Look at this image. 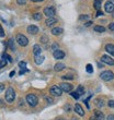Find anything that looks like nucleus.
<instances>
[{"instance_id": "nucleus-1", "label": "nucleus", "mask_w": 114, "mask_h": 120, "mask_svg": "<svg viewBox=\"0 0 114 120\" xmlns=\"http://www.w3.org/2000/svg\"><path fill=\"white\" fill-rule=\"evenodd\" d=\"M6 101H8V103H13V101L16 99V91L12 89V87H8L6 91Z\"/></svg>"}, {"instance_id": "nucleus-2", "label": "nucleus", "mask_w": 114, "mask_h": 120, "mask_svg": "<svg viewBox=\"0 0 114 120\" xmlns=\"http://www.w3.org/2000/svg\"><path fill=\"white\" fill-rule=\"evenodd\" d=\"M25 99H26V103L28 104V106H31V107H35L38 103V98L35 94H28Z\"/></svg>"}, {"instance_id": "nucleus-3", "label": "nucleus", "mask_w": 114, "mask_h": 120, "mask_svg": "<svg viewBox=\"0 0 114 120\" xmlns=\"http://www.w3.org/2000/svg\"><path fill=\"white\" fill-rule=\"evenodd\" d=\"M100 78H101V80L105 81V82H110V81H112V80L114 79V73L112 72V71H109V70H106V71H103V72H101V74H100Z\"/></svg>"}, {"instance_id": "nucleus-4", "label": "nucleus", "mask_w": 114, "mask_h": 120, "mask_svg": "<svg viewBox=\"0 0 114 120\" xmlns=\"http://www.w3.org/2000/svg\"><path fill=\"white\" fill-rule=\"evenodd\" d=\"M16 41H18V44L22 47H25L26 45L28 44V39L26 38V36H24L23 34H18L16 37Z\"/></svg>"}, {"instance_id": "nucleus-5", "label": "nucleus", "mask_w": 114, "mask_h": 120, "mask_svg": "<svg viewBox=\"0 0 114 120\" xmlns=\"http://www.w3.org/2000/svg\"><path fill=\"white\" fill-rule=\"evenodd\" d=\"M44 14L47 18H55V14H56V9L54 7H46L44 9Z\"/></svg>"}, {"instance_id": "nucleus-6", "label": "nucleus", "mask_w": 114, "mask_h": 120, "mask_svg": "<svg viewBox=\"0 0 114 120\" xmlns=\"http://www.w3.org/2000/svg\"><path fill=\"white\" fill-rule=\"evenodd\" d=\"M59 87L61 89L63 92H66V93H70L73 91V85L70 83H67V82H63L59 84Z\"/></svg>"}, {"instance_id": "nucleus-7", "label": "nucleus", "mask_w": 114, "mask_h": 120, "mask_svg": "<svg viewBox=\"0 0 114 120\" xmlns=\"http://www.w3.org/2000/svg\"><path fill=\"white\" fill-rule=\"evenodd\" d=\"M49 93H51L53 96H60V95L63 94V91H61V89H60L59 86L54 85V86H52V87H51Z\"/></svg>"}, {"instance_id": "nucleus-8", "label": "nucleus", "mask_w": 114, "mask_h": 120, "mask_svg": "<svg viewBox=\"0 0 114 120\" xmlns=\"http://www.w3.org/2000/svg\"><path fill=\"white\" fill-rule=\"evenodd\" d=\"M101 61L103 63H106V64H109V66H114V60L112 57H110V56H108V55H103L101 57Z\"/></svg>"}, {"instance_id": "nucleus-9", "label": "nucleus", "mask_w": 114, "mask_h": 120, "mask_svg": "<svg viewBox=\"0 0 114 120\" xmlns=\"http://www.w3.org/2000/svg\"><path fill=\"white\" fill-rule=\"evenodd\" d=\"M104 9H105V12L108 13H112L114 11V4L113 2H111L110 0L105 2V6H104Z\"/></svg>"}, {"instance_id": "nucleus-10", "label": "nucleus", "mask_w": 114, "mask_h": 120, "mask_svg": "<svg viewBox=\"0 0 114 120\" xmlns=\"http://www.w3.org/2000/svg\"><path fill=\"white\" fill-rule=\"evenodd\" d=\"M53 56H54L55 59H63L65 57V52L63 50H59V49H57L56 51L53 52Z\"/></svg>"}, {"instance_id": "nucleus-11", "label": "nucleus", "mask_w": 114, "mask_h": 120, "mask_svg": "<svg viewBox=\"0 0 114 120\" xmlns=\"http://www.w3.org/2000/svg\"><path fill=\"white\" fill-rule=\"evenodd\" d=\"M38 27L36 25H30V26H28V33H30V34H33V35H35V34H37L38 33Z\"/></svg>"}, {"instance_id": "nucleus-12", "label": "nucleus", "mask_w": 114, "mask_h": 120, "mask_svg": "<svg viewBox=\"0 0 114 120\" xmlns=\"http://www.w3.org/2000/svg\"><path fill=\"white\" fill-rule=\"evenodd\" d=\"M33 54H34L35 57H36V56H40V55L42 54V48L40 47V45H34V46H33Z\"/></svg>"}, {"instance_id": "nucleus-13", "label": "nucleus", "mask_w": 114, "mask_h": 120, "mask_svg": "<svg viewBox=\"0 0 114 120\" xmlns=\"http://www.w3.org/2000/svg\"><path fill=\"white\" fill-rule=\"evenodd\" d=\"M75 111H76V112L79 115V116H85V111H83L82 107H81L79 104H76V105H75Z\"/></svg>"}, {"instance_id": "nucleus-14", "label": "nucleus", "mask_w": 114, "mask_h": 120, "mask_svg": "<svg viewBox=\"0 0 114 120\" xmlns=\"http://www.w3.org/2000/svg\"><path fill=\"white\" fill-rule=\"evenodd\" d=\"M105 51H108L111 56H114V45L112 44L105 45Z\"/></svg>"}, {"instance_id": "nucleus-15", "label": "nucleus", "mask_w": 114, "mask_h": 120, "mask_svg": "<svg viewBox=\"0 0 114 120\" xmlns=\"http://www.w3.org/2000/svg\"><path fill=\"white\" fill-rule=\"evenodd\" d=\"M55 23H57V19H56V18H47V20L45 21L46 26H52L53 24H55Z\"/></svg>"}, {"instance_id": "nucleus-16", "label": "nucleus", "mask_w": 114, "mask_h": 120, "mask_svg": "<svg viewBox=\"0 0 114 120\" xmlns=\"http://www.w3.org/2000/svg\"><path fill=\"white\" fill-rule=\"evenodd\" d=\"M94 117L97 118V120H104V115L100 110H94Z\"/></svg>"}, {"instance_id": "nucleus-17", "label": "nucleus", "mask_w": 114, "mask_h": 120, "mask_svg": "<svg viewBox=\"0 0 114 120\" xmlns=\"http://www.w3.org/2000/svg\"><path fill=\"white\" fill-rule=\"evenodd\" d=\"M63 33H64V30L61 29V27H54V29L52 30V34L55 35V36L63 34Z\"/></svg>"}, {"instance_id": "nucleus-18", "label": "nucleus", "mask_w": 114, "mask_h": 120, "mask_svg": "<svg viewBox=\"0 0 114 120\" xmlns=\"http://www.w3.org/2000/svg\"><path fill=\"white\" fill-rule=\"evenodd\" d=\"M66 68V66L64 64V63H61V62H58V63H56L55 64V67H54V69H55V71H57V72H59V71H61V70H64Z\"/></svg>"}, {"instance_id": "nucleus-19", "label": "nucleus", "mask_w": 114, "mask_h": 120, "mask_svg": "<svg viewBox=\"0 0 114 120\" xmlns=\"http://www.w3.org/2000/svg\"><path fill=\"white\" fill-rule=\"evenodd\" d=\"M44 59H45V58L43 57V56H41V55H40V56H36V57L34 58V61H35V63H36L37 66H40V64H42V63H43Z\"/></svg>"}, {"instance_id": "nucleus-20", "label": "nucleus", "mask_w": 114, "mask_h": 120, "mask_svg": "<svg viewBox=\"0 0 114 120\" xmlns=\"http://www.w3.org/2000/svg\"><path fill=\"white\" fill-rule=\"evenodd\" d=\"M93 30H94V32H98V33H103V32H105V29L102 25H95L94 27H93Z\"/></svg>"}, {"instance_id": "nucleus-21", "label": "nucleus", "mask_w": 114, "mask_h": 120, "mask_svg": "<svg viewBox=\"0 0 114 120\" xmlns=\"http://www.w3.org/2000/svg\"><path fill=\"white\" fill-rule=\"evenodd\" d=\"M101 6H102V0H94V8L98 11L101 9Z\"/></svg>"}, {"instance_id": "nucleus-22", "label": "nucleus", "mask_w": 114, "mask_h": 120, "mask_svg": "<svg viewBox=\"0 0 114 120\" xmlns=\"http://www.w3.org/2000/svg\"><path fill=\"white\" fill-rule=\"evenodd\" d=\"M77 93L79 95H82V94H85V87H83L82 85H79L78 87H77Z\"/></svg>"}, {"instance_id": "nucleus-23", "label": "nucleus", "mask_w": 114, "mask_h": 120, "mask_svg": "<svg viewBox=\"0 0 114 120\" xmlns=\"http://www.w3.org/2000/svg\"><path fill=\"white\" fill-rule=\"evenodd\" d=\"M33 19L35 20V21H40V20L42 19V14L40 12H36L33 14Z\"/></svg>"}, {"instance_id": "nucleus-24", "label": "nucleus", "mask_w": 114, "mask_h": 120, "mask_svg": "<svg viewBox=\"0 0 114 120\" xmlns=\"http://www.w3.org/2000/svg\"><path fill=\"white\" fill-rule=\"evenodd\" d=\"M7 63H8L7 59L4 57H2V59H1V61H0V69H1V68H3V67H6Z\"/></svg>"}, {"instance_id": "nucleus-25", "label": "nucleus", "mask_w": 114, "mask_h": 120, "mask_svg": "<svg viewBox=\"0 0 114 120\" xmlns=\"http://www.w3.org/2000/svg\"><path fill=\"white\" fill-rule=\"evenodd\" d=\"M95 104L98 107H103L104 106V103H103V99H97L95 101Z\"/></svg>"}, {"instance_id": "nucleus-26", "label": "nucleus", "mask_w": 114, "mask_h": 120, "mask_svg": "<svg viewBox=\"0 0 114 120\" xmlns=\"http://www.w3.org/2000/svg\"><path fill=\"white\" fill-rule=\"evenodd\" d=\"M8 45H9V47L11 50H14L16 48H14V43H13V39H9V41H8Z\"/></svg>"}, {"instance_id": "nucleus-27", "label": "nucleus", "mask_w": 114, "mask_h": 120, "mask_svg": "<svg viewBox=\"0 0 114 120\" xmlns=\"http://www.w3.org/2000/svg\"><path fill=\"white\" fill-rule=\"evenodd\" d=\"M86 70H87V72H88V73H92V72H93V67H92V64H87Z\"/></svg>"}, {"instance_id": "nucleus-28", "label": "nucleus", "mask_w": 114, "mask_h": 120, "mask_svg": "<svg viewBox=\"0 0 114 120\" xmlns=\"http://www.w3.org/2000/svg\"><path fill=\"white\" fill-rule=\"evenodd\" d=\"M70 95H71V97H73L75 99H78V98H79V96H80V95L78 94L76 91H75V92H70Z\"/></svg>"}, {"instance_id": "nucleus-29", "label": "nucleus", "mask_w": 114, "mask_h": 120, "mask_svg": "<svg viewBox=\"0 0 114 120\" xmlns=\"http://www.w3.org/2000/svg\"><path fill=\"white\" fill-rule=\"evenodd\" d=\"M44 99L46 101V103H48V104H53V103H54L53 98L49 97V96H44Z\"/></svg>"}, {"instance_id": "nucleus-30", "label": "nucleus", "mask_w": 114, "mask_h": 120, "mask_svg": "<svg viewBox=\"0 0 114 120\" xmlns=\"http://www.w3.org/2000/svg\"><path fill=\"white\" fill-rule=\"evenodd\" d=\"M88 19H89V15H87V14H82V15L79 16V20H80V21H87Z\"/></svg>"}, {"instance_id": "nucleus-31", "label": "nucleus", "mask_w": 114, "mask_h": 120, "mask_svg": "<svg viewBox=\"0 0 114 120\" xmlns=\"http://www.w3.org/2000/svg\"><path fill=\"white\" fill-rule=\"evenodd\" d=\"M108 106L110 108H113V109H114V101H113V99H111V101H108Z\"/></svg>"}, {"instance_id": "nucleus-32", "label": "nucleus", "mask_w": 114, "mask_h": 120, "mask_svg": "<svg viewBox=\"0 0 114 120\" xmlns=\"http://www.w3.org/2000/svg\"><path fill=\"white\" fill-rule=\"evenodd\" d=\"M61 78H63V80H73V75H63Z\"/></svg>"}, {"instance_id": "nucleus-33", "label": "nucleus", "mask_w": 114, "mask_h": 120, "mask_svg": "<svg viewBox=\"0 0 114 120\" xmlns=\"http://www.w3.org/2000/svg\"><path fill=\"white\" fill-rule=\"evenodd\" d=\"M2 57H4V58H7V59H8V61H9V62H12V58L10 57L9 55H7V54H4L2 56Z\"/></svg>"}, {"instance_id": "nucleus-34", "label": "nucleus", "mask_w": 114, "mask_h": 120, "mask_svg": "<svg viewBox=\"0 0 114 120\" xmlns=\"http://www.w3.org/2000/svg\"><path fill=\"white\" fill-rule=\"evenodd\" d=\"M4 36V31H3L2 26H1V24H0V37H3Z\"/></svg>"}, {"instance_id": "nucleus-35", "label": "nucleus", "mask_w": 114, "mask_h": 120, "mask_svg": "<svg viewBox=\"0 0 114 120\" xmlns=\"http://www.w3.org/2000/svg\"><path fill=\"white\" fill-rule=\"evenodd\" d=\"M19 66H20V68H21V69H22V68H23V69H24V68H25V67H26V63L24 62V61H21V62L19 63Z\"/></svg>"}, {"instance_id": "nucleus-36", "label": "nucleus", "mask_w": 114, "mask_h": 120, "mask_svg": "<svg viewBox=\"0 0 114 120\" xmlns=\"http://www.w3.org/2000/svg\"><path fill=\"white\" fill-rule=\"evenodd\" d=\"M18 4H25L26 3V0H16Z\"/></svg>"}, {"instance_id": "nucleus-37", "label": "nucleus", "mask_w": 114, "mask_h": 120, "mask_svg": "<svg viewBox=\"0 0 114 120\" xmlns=\"http://www.w3.org/2000/svg\"><path fill=\"white\" fill-rule=\"evenodd\" d=\"M109 30L110 31H114V23H110L109 24Z\"/></svg>"}, {"instance_id": "nucleus-38", "label": "nucleus", "mask_w": 114, "mask_h": 120, "mask_svg": "<svg viewBox=\"0 0 114 120\" xmlns=\"http://www.w3.org/2000/svg\"><path fill=\"white\" fill-rule=\"evenodd\" d=\"M42 41H42V43H44V44H45V43H47V41H48V38H47V37H46V36H45V35H44V36L42 37Z\"/></svg>"}, {"instance_id": "nucleus-39", "label": "nucleus", "mask_w": 114, "mask_h": 120, "mask_svg": "<svg viewBox=\"0 0 114 120\" xmlns=\"http://www.w3.org/2000/svg\"><path fill=\"white\" fill-rule=\"evenodd\" d=\"M28 69H25V68H24V69H21V71H20V74H21V75H22V74H23V73H25V72H28Z\"/></svg>"}, {"instance_id": "nucleus-40", "label": "nucleus", "mask_w": 114, "mask_h": 120, "mask_svg": "<svg viewBox=\"0 0 114 120\" xmlns=\"http://www.w3.org/2000/svg\"><path fill=\"white\" fill-rule=\"evenodd\" d=\"M106 120H114V115H109L106 117Z\"/></svg>"}, {"instance_id": "nucleus-41", "label": "nucleus", "mask_w": 114, "mask_h": 120, "mask_svg": "<svg viewBox=\"0 0 114 120\" xmlns=\"http://www.w3.org/2000/svg\"><path fill=\"white\" fill-rule=\"evenodd\" d=\"M57 48H58L57 44H53V46H52V49H53L54 51H56V50H57Z\"/></svg>"}, {"instance_id": "nucleus-42", "label": "nucleus", "mask_w": 114, "mask_h": 120, "mask_svg": "<svg viewBox=\"0 0 114 120\" xmlns=\"http://www.w3.org/2000/svg\"><path fill=\"white\" fill-rule=\"evenodd\" d=\"M3 90H4V85H3L2 83H0V93H1Z\"/></svg>"}, {"instance_id": "nucleus-43", "label": "nucleus", "mask_w": 114, "mask_h": 120, "mask_svg": "<svg viewBox=\"0 0 114 120\" xmlns=\"http://www.w3.org/2000/svg\"><path fill=\"white\" fill-rule=\"evenodd\" d=\"M101 15H103V12H102V11H100V10H99L98 12H97V16H101Z\"/></svg>"}, {"instance_id": "nucleus-44", "label": "nucleus", "mask_w": 114, "mask_h": 120, "mask_svg": "<svg viewBox=\"0 0 114 120\" xmlns=\"http://www.w3.org/2000/svg\"><path fill=\"white\" fill-rule=\"evenodd\" d=\"M14 74H16V72H14V71H11V72H10V78H13V75H14Z\"/></svg>"}, {"instance_id": "nucleus-45", "label": "nucleus", "mask_w": 114, "mask_h": 120, "mask_svg": "<svg viewBox=\"0 0 114 120\" xmlns=\"http://www.w3.org/2000/svg\"><path fill=\"white\" fill-rule=\"evenodd\" d=\"M91 24H92V22H91V21H89V22H87V23L85 24V26H90Z\"/></svg>"}, {"instance_id": "nucleus-46", "label": "nucleus", "mask_w": 114, "mask_h": 120, "mask_svg": "<svg viewBox=\"0 0 114 120\" xmlns=\"http://www.w3.org/2000/svg\"><path fill=\"white\" fill-rule=\"evenodd\" d=\"M33 2H41V1H44V0H32Z\"/></svg>"}, {"instance_id": "nucleus-47", "label": "nucleus", "mask_w": 114, "mask_h": 120, "mask_svg": "<svg viewBox=\"0 0 114 120\" xmlns=\"http://www.w3.org/2000/svg\"><path fill=\"white\" fill-rule=\"evenodd\" d=\"M89 120H97V118L93 116V117H90V119H89Z\"/></svg>"}, {"instance_id": "nucleus-48", "label": "nucleus", "mask_w": 114, "mask_h": 120, "mask_svg": "<svg viewBox=\"0 0 114 120\" xmlns=\"http://www.w3.org/2000/svg\"><path fill=\"white\" fill-rule=\"evenodd\" d=\"M57 120H64V119H61V118H59V119H57Z\"/></svg>"}, {"instance_id": "nucleus-49", "label": "nucleus", "mask_w": 114, "mask_h": 120, "mask_svg": "<svg viewBox=\"0 0 114 120\" xmlns=\"http://www.w3.org/2000/svg\"><path fill=\"white\" fill-rule=\"evenodd\" d=\"M110 1H111V2H113V1H114V0H110Z\"/></svg>"}, {"instance_id": "nucleus-50", "label": "nucleus", "mask_w": 114, "mask_h": 120, "mask_svg": "<svg viewBox=\"0 0 114 120\" xmlns=\"http://www.w3.org/2000/svg\"><path fill=\"white\" fill-rule=\"evenodd\" d=\"M113 18H114V13H113Z\"/></svg>"}, {"instance_id": "nucleus-51", "label": "nucleus", "mask_w": 114, "mask_h": 120, "mask_svg": "<svg viewBox=\"0 0 114 120\" xmlns=\"http://www.w3.org/2000/svg\"><path fill=\"white\" fill-rule=\"evenodd\" d=\"M73 120H77V119H73Z\"/></svg>"}]
</instances>
